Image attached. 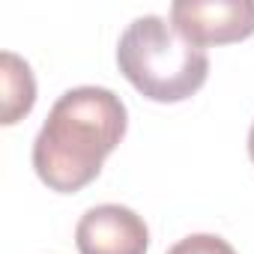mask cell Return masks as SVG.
<instances>
[{"mask_svg":"<svg viewBox=\"0 0 254 254\" xmlns=\"http://www.w3.org/2000/svg\"><path fill=\"white\" fill-rule=\"evenodd\" d=\"M171 24L200 48L239 42L254 33V0H177Z\"/></svg>","mask_w":254,"mask_h":254,"instance_id":"obj_3","label":"cell"},{"mask_svg":"<svg viewBox=\"0 0 254 254\" xmlns=\"http://www.w3.org/2000/svg\"><path fill=\"white\" fill-rule=\"evenodd\" d=\"M168 254H236V251L227 239L215 233H191L180 239L174 248H168Z\"/></svg>","mask_w":254,"mask_h":254,"instance_id":"obj_6","label":"cell"},{"mask_svg":"<svg viewBox=\"0 0 254 254\" xmlns=\"http://www.w3.org/2000/svg\"><path fill=\"white\" fill-rule=\"evenodd\" d=\"M75 245L81 254H147V221L120 203H99L87 209L75 227Z\"/></svg>","mask_w":254,"mask_h":254,"instance_id":"obj_4","label":"cell"},{"mask_svg":"<svg viewBox=\"0 0 254 254\" xmlns=\"http://www.w3.org/2000/svg\"><path fill=\"white\" fill-rule=\"evenodd\" d=\"M0 81H3V123L12 126L30 114L36 102V81L30 63L12 51L0 54Z\"/></svg>","mask_w":254,"mask_h":254,"instance_id":"obj_5","label":"cell"},{"mask_svg":"<svg viewBox=\"0 0 254 254\" xmlns=\"http://www.w3.org/2000/svg\"><path fill=\"white\" fill-rule=\"evenodd\" d=\"M248 156L254 162V123H251V132H248Z\"/></svg>","mask_w":254,"mask_h":254,"instance_id":"obj_7","label":"cell"},{"mask_svg":"<svg viewBox=\"0 0 254 254\" xmlns=\"http://www.w3.org/2000/svg\"><path fill=\"white\" fill-rule=\"evenodd\" d=\"M129 129V111L108 87H72L48 111L33 141V168L39 180L63 194L90 186L102 162L120 147Z\"/></svg>","mask_w":254,"mask_h":254,"instance_id":"obj_1","label":"cell"},{"mask_svg":"<svg viewBox=\"0 0 254 254\" xmlns=\"http://www.w3.org/2000/svg\"><path fill=\"white\" fill-rule=\"evenodd\" d=\"M117 66L126 81L153 102H183L194 96L209 75L206 51L189 42L162 15H141L123 30Z\"/></svg>","mask_w":254,"mask_h":254,"instance_id":"obj_2","label":"cell"}]
</instances>
